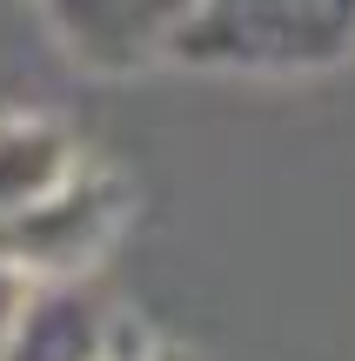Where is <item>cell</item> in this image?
Instances as JSON below:
<instances>
[{"label": "cell", "instance_id": "8992f818", "mask_svg": "<svg viewBox=\"0 0 355 361\" xmlns=\"http://www.w3.org/2000/svg\"><path fill=\"white\" fill-rule=\"evenodd\" d=\"M107 361H195V355H188L174 335H161V328H148V322H134V314H121Z\"/></svg>", "mask_w": 355, "mask_h": 361}, {"label": "cell", "instance_id": "52a82bcc", "mask_svg": "<svg viewBox=\"0 0 355 361\" xmlns=\"http://www.w3.org/2000/svg\"><path fill=\"white\" fill-rule=\"evenodd\" d=\"M20 301H27V281L0 261V348H7V328H13V314H20Z\"/></svg>", "mask_w": 355, "mask_h": 361}, {"label": "cell", "instance_id": "6da1fadb", "mask_svg": "<svg viewBox=\"0 0 355 361\" xmlns=\"http://www.w3.org/2000/svg\"><path fill=\"white\" fill-rule=\"evenodd\" d=\"M355 61V0H195L168 67L215 80H322Z\"/></svg>", "mask_w": 355, "mask_h": 361}, {"label": "cell", "instance_id": "3957f363", "mask_svg": "<svg viewBox=\"0 0 355 361\" xmlns=\"http://www.w3.org/2000/svg\"><path fill=\"white\" fill-rule=\"evenodd\" d=\"M61 61L94 80H134L148 67H168L195 0H34Z\"/></svg>", "mask_w": 355, "mask_h": 361}, {"label": "cell", "instance_id": "7a4b0ae2", "mask_svg": "<svg viewBox=\"0 0 355 361\" xmlns=\"http://www.w3.org/2000/svg\"><path fill=\"white\" fill-rule=\"evenodd\" d=\"M134 221V188L114 161L88 154L74 180L47 194L40 207L0 221V261L20 281H88L107 268V255L121 247Z\"/></svg>", "mask_w": 355, "mask_h": 361}, {"label": "cell", "instance_id": "277c9868", "mask_svg": "<svg viewBox=\"0 0 355 361\" xmlns=\"http://www.w3.org/2000/svg\"><path fill=\"white\" fill-rule=\"evenodd\" d=\"M121 314L128 308L101 288V274H88V281H27V301L7 328L0 361H107Z\"/></svg>", "mask_w": 355, "mask_h": 361}, {"label": "cell", "instance_id": "5b68a950", "mask_svg": "<svg viewBox=\"0 0 355 361\" xmlns=\"http://www.w3.org/2000/svg\"><path fill=\"white\" fill-rule=\"evenodd\" d=\"M94 147L80 141V128L54 107H20V114H0V221L40 207L61 180L80 174Z\"/></svg>", "mask_w": 355, "mask_h": 361}]
</instances>
